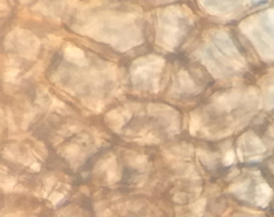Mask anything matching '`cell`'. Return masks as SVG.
Listing matches in <instances>:
<instances>
[{
	"mask_svg": "<svg viewBox=\"0 0 274 217\" xmlns=\"http://www.w3.org/2000/svg\"><path fill=\"white\" fill-rule=\"evenodd\" d=\"M57 194L58 193H57V192H53L52 194L50 196V197H49V199L50 200V201H52L54 199H55V197H56V196L57 195Z\"/></svg>",
	"mask_w": 274,
	"mask_h": 217,
	"instance_id": "44dd1931",
	"label": "cell"
},
{
	"mask_svg": "<svg viewBox=\"0 0 274 217\" xmlns=\"http://www.w3.org/2000/svg\"><path fill=\"white\" fill-rule=\"evenodd\" d=\"M31 169L32 170H33L34 171L36 172H38L40 171L41 169V165L40 164L38 163V162H35L31 166Z\"/></svg>",
	"mask_w": 274,
	"mask_h": 217,
	"instance_id": "30bf717a",
	"label": "cell"
},
{
	"mask_svg": "<svg viewBox=\"0 0 274 217\" xmlns=\"http://www.w3.org/2000/svg\"><path fill=\"white\" fill-rule=\"evenodd\" d=\"M80 190L82 193H84V194L86 195H89V188L86 187V186H82L80 187Z\"/></svg>",
	"mask_w": 274,
	"mask_h": 217,
	"instance_id": "5bb4252c",
	"label": "cell"
},
{
	"mask_svg": "<svg viewBox=\"0 0 274 217\" xmlns=\"http://www.w3.org/2000/svg\"><path fill=\"white\" fill-rule=\"evenodd\" d=\"M65 187H67V188H68V189H70V188H71V187H70V185H67V184H66V185H65Z\"/></svg>",
	"mask_w": 274,
	"mask_h": 217,
	"instance_id": "484cf974",
	"label": "cell"
},
{
	"mask_svg": "<svg viewBox=\"0 0 274 217\" xmlns=\"http://www.w3.org/2000/svg\"><path fill=\"white\" fill-rule=\"evenodd\" d=\"M78 152H79V148L76 146L70 147L69 149H68L66 151V152L68 153V155H69V157L76 155L77 154Z\"/></svg>",
	"mask_w": 274,
	"mask_h": 217,
	"instance_id": "52a82bcc",
	"label": "cell"
},
{
	"mask_svg": "<svg viewBox=\"0 0 274 217\" xmlns=\"http://www.w3.org/2000/svg\"><path fill=\"white\" fill-rule=\"evenodd\" d=\"M261 159H262L261 157H259V156H258V157H253V158H251V160H252V161H254V162H258V161H261Z\"/></svg>",
	"mask_w": 274,
	"mask_h": 217,
	"instance_id": "7402d4cb",
	"label": "cell"
},
{
	"mask_svg": "<svg viewBox=\"0 0 274 217\" xmlns=\"http://www.w3.org/2000/svg\"><path fill=\"white\" fill-rule=\"evenodd\" d=\"M191 217H195V216H191Z\"/></svg>",
	"mask_w": 274,
	"mask_h": 217,
	"instance_id": "83f0119b",
	"label": "cell"
},
{
	"mask_svg": "<svg viewBox=\"0 0 274 217\" xmlns=\"http://www.w3.org/2000/svg\"><path fill=\"white\" fill-rule=\"evenodd\" d=\"M104 216L105 217H111L112 216V212L110 211V210H106L104 213Z\"/></svg>",
	"mask_w": 274,
	"mask_h": 217,
	"instance_id": "ffe728a7",
	"label": "cell"
},
{
	"mask_svg": "<svg viewBox=\"0 0 274 217\" xmlns=\"http://www.w3.org/2000/svg\"><path fill=\"white\" fill-rule=\"evenodd\" d=\"M146 161V157L145 155H138L137 157V158L135 159V163L133 164V165H140L144 164L145 162Z\"/></svg>",
	"mask_w": 274,
	"mask_h": 217,
	"instance_id": "ba28073f",
	"label": "cell"
},
{
	"mask_svg": "<svg viewBox=\"0 0 274 217\" xmlns=\"http://www.w3.org/2000/svg\"><path fill=\"white\" fill-rule=\"evenodd\" d=\"M206 204H207V200L205 199H201L198 201L195 204H192V206H191L190 208L195 212V213L199 217H201L202 215H204Z\"/></svg>",
	"mask_w": 274,
	"mask_h": 217,
	"instance_id": "7a4b0ae2",
	"label": "cell"
},
{
	"mask_svg": "<svg viewBox=\"0 0 274 217\" xmlns=\"http://www.w3.org/2000/svg\"><path fill=\"white\" fill-rule=\"evenodd\" d=\"M141 206H142V204H140V202H135V204H133V206L132 210L134 211H138V210H140L141 209V208L142 207Z\"/></svg>",
	"mask_w": 274,
	"mask_h": 217,
	"instance_id": "4fadbf2b",
	"label": "cell"
},
{
	"mask_svg": "<svg viewBox=\"0 0 274 217\" xmlns=\"http://www.w3.org/2000/svg\"><path fill=\"white\" fill-rule=\"evenodd\" d=\"M104 204H105V202L103 201H101V202H99L97 203L96 204H95V209H96L97 210L102 209L104 207L103 206Z\"/></svg>",
	"mask_w": 274,
	"mask_h": 217,
	"instance_id": "9a60e30c",
	"label": "cell"
},
{
	"mask_svg": "<svg viewBox=\"0 0 274 217\" xmlns=\"http://www.w3.org/2000/svg\"><path fill=\"white\" fill-rule=\"evenodd\" d=\"M89 175V173L88 172H83L82 173V176L84 177V178H85V177H86L88 175Z\"/></svg>",
	"mask_w": 274,
	"mask_h": 217,
	"instance_id": "cb8c5ba5",
	"label": "cell"
},
{
	"mask_svg": "<svg viewBox=\"0 0 274 217\" xmlns=\"http://www.w3.org/2000/svg\"><path fill=\"white\" fill-rule=\"evenodd\" d=\"M40 208H38L37 210H34V213H39L40 212Z\"/></svg>",
	"mask_w": 274,
	"mask_h": 217,
	"instance_id": "d4e9b609",
	"label": "cell"
},
{
	"mask_svg": "<svg viewBox=\"0 0 274 217\" xmlns=\"http://www.w3.org/2000/svg\"><path fill=\"white\" fill-rule=\"evenodd\" d=\"M249 186L247 182H239L231 185L228 190L231 192H243L247 190Z\"/></svg>",
	"mask_w": 274,
	"mask_h": 217,
	"instance_id": "3957f363",
	"label": "cell"
},
{
	"mask_svg": "<svg viewBox=\"0 0 274 217\" xmlns=\"http://www.w3.org/2000/svg\"><path fill=\"white\" fill-rule=\"evenodd\" d=\"M25 190V188L22 185H18L17 186H16L14 188V192H18V193H21L23 192V190Z\"/></svg>",
	"mask_w": 274,
	"mask_h": 217,
	"instance_id": "7c38bea8",
	"label": "cell"
},
{
	"mask_svg": "<svg viewBox=\"0 0 274 217\" xmlns=\"http://www.w3.org/2000/svg\"><path fill=\"white\" fill-rule=\"evenodd\" d=\"M235 159V153L232 150L228 151L226 153L224 158L223 159V164L225 166H230L231 165Z\"/></svg>",
	"mask_w": 274,
	"mask_h": 217,
	"instance_id": "277c9868",
	"label": "cell"
},
{
	"mask_svg": "<svg viewBox=\"0 0 274 217\" xmlns=\"http://www.w3.org/2000/svg\"><path fill=\"white\" fill-rule=\"evenodd\" d=\"M173 199L178 202H183L186 200V194L184 193H178L175 195Z\"/></svg>",
	"mask_w": 274,
	"mask_h": 217,
	"instance_id": "8992f818",
	"label": "cell"
},
{
	"mask_svg": "<svg viewBox=\"0 0 274 217\" xmlns=\"http://www.w3.org/2000/svg\"><path fill=\"white\" fill-rule=\"evenodd\" d=\"M243 209H244L245 211H247V212H248V213H252V214H257V215H259V214H261V213H262L260 212V211L252 210H251V209H248V208H243Z\"/></svg>",
	"mask_w": 274,
	"mask_h": 217,
	"instance_id": "2e32d148",
	"label": "cell"
},
{
	"mask_svg": "<svg viewBox=\"0 0 274 217\" xmlns=\"http://www.w3.org/2000/svg\"><path fill=\"white\" fill-rule=\"evenodd\" d=\"M231 211H232V209H231V208H229L228 210H226V212H225V213H224V215H222V216H223V217H225V216H227V215H228V214H229V213H230V212H231Z\"/></svg>",
	"mask_w": 274,
	"mask_h": 217,
	"instance_id": "603a6c76",
	"label": "cell"
},
{
	"mask_svg": "<svg viewBox=\"0 0 274 217\" xmlns=\"http://www.w3.org/2000/svg\"><path fill=\"white\" fill-rule=\"evenodd\" d=\"M70 211H71L70 207H68L64 210V211L62 212V214L65 217L66 215H68L70 213Z\"/></svg>",
	"mask_w": 274,
	"mask_h": 217,
	"instance_id": "d6986e66",
	"label": "cell"
},
{
	"mask_svg": "<svg viewBox=\"0 0 274 217\" xmlns=\"http://www.w3.org/2000/svg\"><path fill=\"white\" fill-rule=\"evenodd\" d=\"M29 217H37V216H33V215H32V216H30Z\"/></svg>",
	"mask_w": 274,
	"mask_h": 217,
	"instance_id": "4316f807",
	"label": "cell"
},
{
	"mask_svg": "<svg viewBox=\"0 0 274 217\" xmlns=\"http://www.w3.org/2000/svg\"><path fill=\"white\" fill-rule=\"evenodd\" d=\"M239 173V170H235V171H233L231 174H230L229 175V176H228V177L230 178H230H232L233 177H234V176H236Z\"/></svg>",
	"mask_w": 274,
	"mask_h": 217,
	"instance_id": "ac0fdd59",
	"label": "cell"
},
{
	"mask_svg": "<svg viewBox=\"0 0 274 217\" xmlns=\"http://www.w3.org/2000/svg\"><path fill=\"white\" fill-rule=\"evenodd\" d=\"M64 197V195L62 194H57V195L56 196V197H55V199L52 201V204L55 205L57 203H58L59 201H60L61 199H63Z\"/></svg>",
	"mask_w": 274,
	"mask_h": 217,
	"instance_id": "8fae6325",
	"label": "cell"
},
{
	"mask_svg": "<svg viewBox=\"0 0 274 217\" xmlns=\"http://www.w3.org/2000/svg\"><path fill=\"white\" fill-rule=\"evenodd\" d=\"M14 185H15V182H10L6 184H4V187L2 188H3L4 192L5 193H9V192H11L12 190H14Z\"/></svg>",
	"mask_w": 274,
	"mask_h": 217,
	"instance_id": "5b68a950",
	"label": "cell"
},
{
	"mask_svg": "<svg viewBox=\"0 0 274 217\" xmlns=\"http://www.w3.org/2000/svg\"><path fill=\"white\" fill-rule=\"evenodd\" d=\"M256 196L255 198L258 206L266 208L273 194L272 188L266 183H261L256 187Z\"/></svg>",
	"mask_w": 274,
	"mask_h": 217,
	"instance_id": "6da1fadb",
	"label": "cell"
},
{
	"mask_svg": "<svg viewBox=\"0 0 274 217\" xmlns=\"http://www.w3.org/2000/svg\"><path fill=\"white\" fill-rule=\"evenodd\" d=\"M237 153H238V157H239V159L240 161V162H243V161H244V156H243V154H242V152H241V150H239V149H238Z\"/></svg>",
	"mask_w": 274,
	"mask_h": 217,
	"instance_id": "e0dca14e",
	"label": "cell"
},
{
	"mask_svg": "<svg viewBox=\"0 0 274 217\" xmlns=\"http://www.w3.org/2000/svg\"><path fill=\"white\" fill-rule=\"evenodd\" d=\"M116 178H117V175L115 171L109 170L108 172H107V179H108L109 182L115 180Z\"/></svg>",
	"mask_w": 274,
	"mask_h": 217,
	"instance_id": "9c48e42d",
	"label": "cell"
}]
</instances>
